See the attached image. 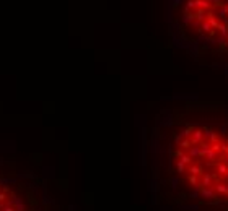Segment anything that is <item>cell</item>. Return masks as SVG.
Masks as SVG:
<instances>
[{
  "label": "cell",
  "mask_w": 228,
  "mask_h": 211,
  "mask_svg": "<svg viewBox=\"0 0 228 211\" xmlns=\"http://www.w3.org/2000/svg\"><path fill=\"white\" fill-rule=\"evenodd\" d=\"M152 201L166 211H228V102L160 109L147 138Z\"/></svg>",
  "instance_id": "cell-1"
},
{
  "label": "cell",
  "mask_w": 228,
  "mask_h": 211,
  "mask_svg": "<svg viewBox=\"0 0 228 211\" xmlns=\"http://www.w3.org/2000/svg\"><path fill=\"white\" fill-rule=\"evenodd\" d=\"M171 28L197 63L228 70V0H173Z\"/></svg>",
  "instance_id": "cell-2"
},
{
  "label": "cell",
  "mask_w": 228,
  "mask_h": 211,
  "mask_svg": "<svg viewBox=\"0 0 228 211\" xmlns=\"http://www.w3.org/2000/svg\"><path fill=\"white\" fill-rule=\"evenodd\" d=\"M0 211H64L51 184L29 167L0 159Z\"/></svg>",
  "instance_id": "cell-3"
}]
</instances>
